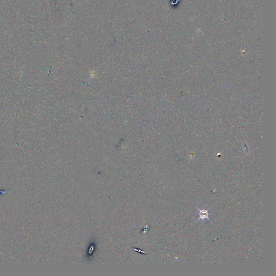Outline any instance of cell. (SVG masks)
I'll use <instances>...</instances> for the list:
<instances>
[{
    "label": "cell",
    "instance_id": "cell-1",
    "mask_svg": "<svg viewBox=\"0 0 276 276\" xmlns=\"http://www.w3.org/2000/svg\"><path fill=\"white\" fill-rule=\"evenodd\" d=\"M197 209H198L199 212V216L200 217L197 220L196 222L199 221L200 219H202V220H204V219H207L208 220H210L209 217V215L210 214V213H208V211L210 209H208V210H206V209H201L199 208L197 206H196Z\"/></svg>",
    "mask_w": 276,
    "mask_h": 276
}]
</instances>
